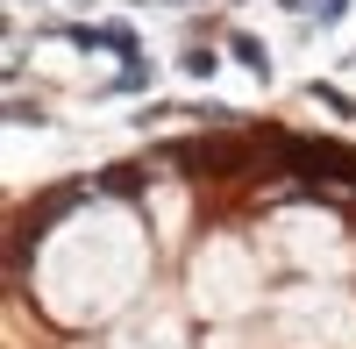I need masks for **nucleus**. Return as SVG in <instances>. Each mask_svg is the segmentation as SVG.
Listing matches in <instances>:
<instances>
[{
    "label": "nucleus",
    "mask_w": 356,
    "mask_h": 349,
    "mask_svg": "<svg viewBox=\"0 0 356 349\" xmlns=\"http://www.w3.org/2000/svg\"><path fill=\"white\" fill-rule=\"evenodd\" d=\"M93 186H100V179H72V186H57V193L36 200V207H22V214H15V236H8V271H15V278L29 271V250H36V243H43L72 207H86V200H93Z\"/></svg>",
    "instance_id": "obj_1"
},
{
    "label": "nucleus",
    "mask_w": 356,
    "mask_h": 349,
    "mask_svg": "<svg viewBox=\"0 0 356 349\" xmlns=\"http://www.w3.org/2000/svg\"><path fill=\"white\" fill-rule=\"evenodd\" d=\"M50 36H65V43H79V50H114V57H143V43H136V29H129V22H57Z\"/></svg>",
    "instance_id": "obj_2"
},
{
    "label": "nucleus",
    "mask_w": 356,
    "mask_h": 349,
    "mask_svg": "<svg viewBox=\"0 0 356 349\" xmlns=\"http://www.w3.org/2000/svg\"><path fill=\"white\" fill-rule=\"evenodd\" d=\"M228 57H235V65H250L257 79H271V50H264L250 29H228Z\"/></svg>",
    "instance_id": "obj_3"
},
{
    "label": "nucleus",
    "mask_w": 356,
    "mask_h": 349,
    "mask_svg": "<svg viewBox=\"0 0 356 349\" xmlns=\"http://www.w3.org/2000/svg\"><path fill=\"white\" fill-rule=\"evenodd\" d=\"M100 193H114V200H143V171H136V164H107V171H100Z\"/></svg>",
    "instance_id": "obj_4"
},
{
    "label": "nucleus",
    "mask_w": 356,
    "mask_h": 349,
    "mask_svg": "<svg viewBox=\"0 0 356 349\" xmlns=\"http://www.w3.org/2000/svg\"><path fill=\"white\" fill-rule=\"evenodd\" d=\"M150 79H157V65H150V57H129V65H122V72L107 79V93H143Z\"/></svg>",
    "instance_id": "obj_5"
},
{
    "label": "nucleus",
    "mask_w": 356,
    "mask_h": 349,
    "mask_svg": "<svg viewBox=\"0 0 356 349\" xmlns=\"http://www.w3.org/2000/svg\"><path fill=\"white\" fill-rule=\"evenodd\" d=\"M278 8H292V15H314L321 29H335V22L349 15V0H278Z\"/></svg>",
    "instance_id": "obj_6"
},
{
    "label": "nucleus",
    "mask_w": 356,
    "mask_h": 349,
    "mask_svg": "<svg viewBox=\"0 0 356 349\" xmlns=\"http://www.w3.org/2000/svg\"><path fill=\"white\" fill-rule=\"evenodd\" d=\"M214 65H221L214 43H193V50H186V79H214Z\"/></svg>",
    "instance_id": "obj_7"
},
{
    "label": "nucleus",
    "mask_w": 356,
    "mask_h": 349,
    "mask_svg": "<svg viewBox=\"0 0 356 349\" xmlns=\"http://www.w3.org/2000/svg\"><path fill=\"white\" fill-rule=\"evenodd\" d=\"M186 114H200L207 129H235V107H228V100H200V107H186Z\"/></svg>",
    "instance_id": "obj_8"
},
{
    "label": "nucleus",
    "mask_w": 356,
    "mask_h": 349,
    "mask_svg": "<svg viewBox=\"0 0 356 349\" xmlns=\"http://www.w3.org/2000/svg\"><path fill=\"white\" fill-rule=\"evenodd\" d=\"M307 93H314L321 107H335V114H356V107H349V93H342V86H328V79H314V86H307Z\"/></svg>",
    "instance_id": "obj_9"
},
{
    "label": "nucleus",
    "mask_w": 356,
    "mask_h": 349,
    "mask_svg": "<svg viewBox=\"0 0 356 349\" xmlns=\"http://www.w3.org/2000/svg\"><path fill=\"white\" fill-rule=\"evenodd\" d=\"M164 114H178L171 100H143V114H136V129H150V122H164Z\"/></svg>",
    "instance_id": "obj_10"
}]
</instances>
